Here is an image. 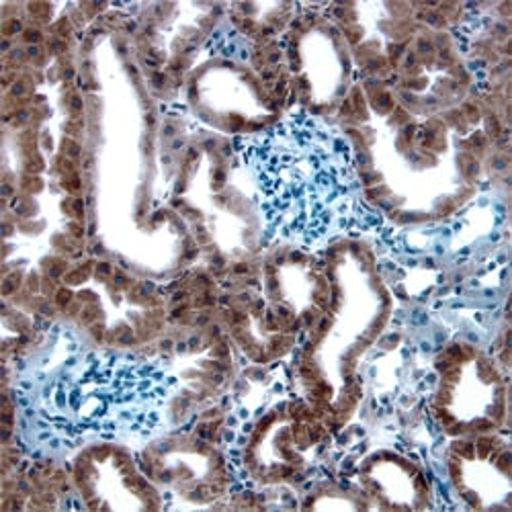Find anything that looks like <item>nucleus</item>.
Returning a JSON list of instances; mask_svg holds the SVG:
<instances>
[{"mask_svg":"<svg viewBox=\"0 0 512 512\" xmlns=\"http://www.w3.org/2000/svg\"><path fill=\"white\" fill-rule=\"evenodd\" d=\"M236 152L273 240L318 250L379 228L353 144L322 117L297 109L263 132L240 136Z\"/></svg>","mask_w":512,"mask_h":512,"instance_id":"1","label":"nucleus"},{"mask_svg":"<svg viewBox=\"0 0 512 512\" xmlns=\"http://www.w3.org/2000/svg\"><path fill=\"white\" fill-rule=\"evenodd\" d=\"M177 388V375L162 359L84 351L39 383L27 418L50 449L148 441L164 426Z\"/></svg>","mask_w":512,"mask_h":512,"instance_id":"2","label":"nucleus"}]
</instances>
